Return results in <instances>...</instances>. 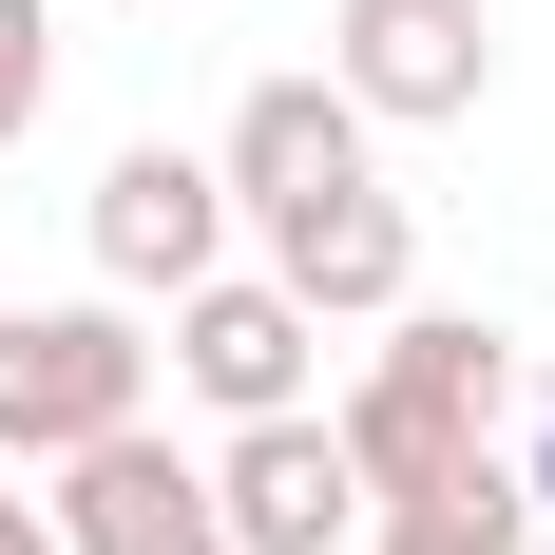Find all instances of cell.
<instances>
[{
    "instance_id": "6da1fadb",
    "label": "cell",
    "mask_w": 555,
    "mask_h": 555,
    "mask_svg": "<svg viewBox=\"0 0 555 555\" xmlns=\"http://www.w3.org/2000/svg\"><path fill=\"white\" fill-rule=\"evenodd\" d=\"M499 402H517V326H479V307H384L364 384L326 402V441H345L364 499H422L460 460H499Z\"/></svg>"
},
{
    "instance_id": "7a4b0ae2",
    "label": "cell",
    "mask_w": 555,
    "mask_h": 555,
    "mask_svg": "<svg viewBox=\"0 0 555 555\" xmlns=\"http://www.w3.org/2000/svg\"><path fill=\"white\" fill-rule=\"evenodd\" d=\"M115 422H154V326L77 287V307H0V460H77Z\"/></svg>"
},
{
    "instance_id": "3957f363",
    "label": "cell",
    "mask_w": 555,
    "mask_h": 555,
    "mask_svg": "<svg viewBox=\"0 0 555 555\" xmlns=\"http://www.w3.org/2000/svg\"><path fill=\"white\" fill-rule=\"evenodd\" d=\"M326 96L364 134H460L499 96V0H326Z\"/></svg>"
},
{
    "instance_id": "277c9868",
    "label": "cell",
    "mask_w": 555,
    "mask_h": 555,
    "mask_svg": "<svg viewBox=\"0 0 555 555\" xmlns=\"http://www.w3.org/2000/svg\"><path fill=\"white\" fill-rule=\"evenodd\" d=\"M154 364L211 402V422H287V402L326 384V326H307L269 269H192V287H172V345H154Z\"/></svg>"
},
{
    "instance_id": "5b68a950",
    "label": "cell",
    "mask_w": 555,
    "mask_h": 555,
    "mask_svg": "<svg viewBox=\"0 0 555 555\" xmlns=\"http://www.w3.org/2000/svg\"><path fill=\"white\" fill-rule=\"evenodd\" d=\"M77 230H96V287H115V307H172L192 269H230V172L192 154V134H134Z\"/></svg>"
},
{
    "instance_id": "8992f818",
    "label": "cell",
    "mask_w": 555,
    "mask_h": 555,
    "mask_svg": "<svg viewBox=\"0 0 555 555\" xmlns=\"http://www.w3.org/2000/svg\"><path fill=\"white\" fill-rule=\"evenodd\" d=\"M211 537H230V555H345V537H364V479H345L326 402H287V422H230V441H211Z\"/></svg>"
},
{
    "instance_id": "52a82bcc",
    "label": "cell",
    "mask_w": 555,
    "mask_h": 555,
    "mask_svg": "<svg viewBox=\"0 0 555 555\" xmlns=\"http://www.w3.org/2000/svg\"><path fill=\"white\" fill-rule=\"evenodd\" d=\"M39 517H57V555H230V537H211V460H172L154 422L77 441Z\"/></svg>"
},
{
    "instance_id": "ba28073f",
    "label": "cell",
    "mask_w": 555,
    "mask_h": 555,
    "mask_svg": "<svg viewBox=\"0 0 555 555\" xmlns=\"http://www.w3.org/2000/svg\"><path fill=\"white\" fill-rule=\"evenodd\" d=\"M211 172H230V230H269V211H307V192H364V172H384V134H364L326 77H249V96H230V134H211Z\"/></svg>"
},
{
    "instance_id": "9c48e42d",
    "label": "cell",
    "mask_w": 555,
    "mask_h": 555,
    "mask_svg": "<svg viewBox=\"0 0 555 555\" xmlns=\"http://www.w3.org/2000/svg\"><path fill=\"white\" fill-rule=\"evenodd\" d=\"M269 287L307 307V326H384L402 287H422V230H402V192L364 172V192H307V211H269Z\"/></svg>"
},
{
    "instance_id": "30bf717a",
    "label": "cell",
    "mask_w": 555,
    "mask_h": 555,
    "mask_svg": "<svg viewBox=\"0 0 555 555\" xmlns=\"http://www.w3.org/2000/svg\"><path fill=\"white\" fill-rule=\"evenodd\" d=\"M364 555H537V499H517V460H460L422 499H364Z\"/></svg>"
},
{
    "instance_id": "8fae6325",
    "label": "cell",
    "mask_w": 555,
    "mask_h": 555,
    "mask_svg": "<svg viewBox=\"0 0 555 555\" xmlns=\"http://www.w3.org/2000/svg\"><path fill=\"white\" fill-rule=\"evenodd\" d=\"M57 115V0H0V154Z\"/></svg>"
},
{
    "instance_id": "7c38bea8",
    "label": "cell",
    "mask_w": 555,
    "mask_h": 555,
    "mask_svg": "<svg viewBox=\"0 0 555 555\" xmlns=\"http://www.w3.org/2000/svg\"><path fill=\"white\" fill-rule=\"evenodd\" d=\"M0 555H57V517H39V499H0Z\"/></svg>"
},
{
    "instance_id": "4fadbf2b",
    "label": "cell",
    "mask_w": 555,
    "mask_h": 555,
    "mask_svg": "<svg viewBox=\"0 0 555 555\" xmlns=\"http://www.w3.org/2000/svg\"><path fill=\"white\" fill-rule=\"evenodd\" d=\"M537 555H555V537H537Z\"/></svg>"
},
{
    "instance_id": "5bb4252c",
    "label": "cell",
    "mask_w": 555,
    "mask_h": 555,
    "mask_svg": "<svg viewBox=\"0 0 555 555\" xmlns=\"http://www.w3.org/2000/svg\"><path fill=\"white\" fill-rule=\"evenodd\" d=\"M537 402H555V384H537Z\"/></svg>"
}]
</instances>
